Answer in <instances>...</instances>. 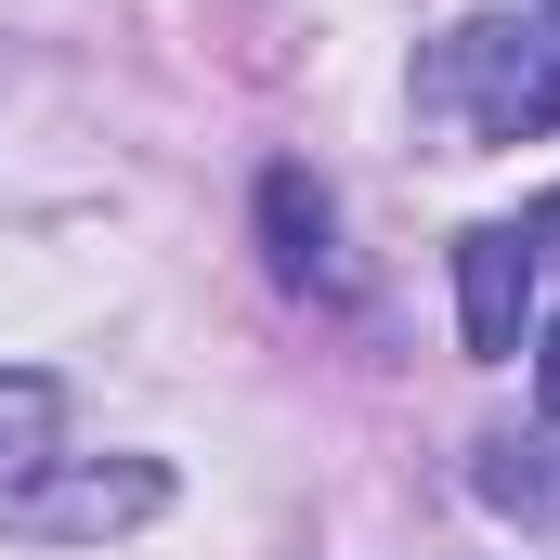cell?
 Listing matches in <instances>:
<instances>
[{
    "instance_id": "cell-1",
    "label": "cell",
    "mask_w": 560,
    "mask_h": 560,
    "mask_svg": "<svg viewBox=\"0 0 560 560\" xmlns=\"http://www.w3.org/2000/svg\"><path fill=\"white\" fill-rule=\"evenodd\" d=\"M430 92L456 105L469 143H548L560 131V26H522V13H482L430 52Z\"/></svg>"
},
{
    "instance_id": "cell-7",
    "label": "cell",
    "mask_w": 560,
    "mask_h": 560,
    "mask_svg": "<svg viewBox=\"0 0 560 560\" xmlns=\"http://www.w3.org/2000/svg\"><path fill=\"white\" fill-rule=\"evenodd\" d=\"M535 13H560V0H535Z\"/></svg>"
},
{
    "instance_id": "cell-5",
    "label": "cell",
    "mask_w": 560,
    "mask_h": 560,
    "mask_svg": "<svg viewBox=\"0 0 560 560\" xmlns=\"http://www.w3.org/2000/svg\"><path fill=\"white\" fill-rule=\"evenodd\" d=\"M39 443H52V378H0V469H39Z\"/></svg>"
},
{
    "instance_id": "cell-4",
    "label": "cell",
    "mask_w": 560,
    "mask_h": 560,
    "mask_svg": "<svg viewBox=\"0 0 560 560\" xmlns=\"http://www.w3.org/2000/svg\"><path fill=\"white\" fill-rule=\"evenodd\" d=\"M261 235H275L287 287H326V196H313V170H275L261 183Z\"/></svg>"
},
{
    "instance_id": "cell-6",
    "label": "cell",
    "mask_w": 560,
    "mask_h": 560,
    "mask_svg": "<svg viewBox=\"0 0 560 560\" xmlns=\"http://www.w3.org/2000/svg\"><path fill=\"white\" fill-rule=\"evenodd\" d=\"M535 405H548V430H560V326H548V352H535Z\"/></svg>"
},
{
    "instance_id": "cell-3",
    "label": "cell",
    "mask_w": 560,
    "mask_h": 560,
    "mask_svg": "<svg viewBox=\"0 0 560 560\" xmlns=\"http://www.w3.org/2000/svg\"><path fill=\"white\" fill-rule=\"evenodd\" d=\"M522 313H535V235L522 222H469L456 235V326H469V352L509 365L522 352Z\"/></svg>"
},
{
    "instance_id": "cell-2",
    "label": "cell",
    "mask_w": 560,
    "mask_h": 560,
    "mask_svg": "<svg viewBox=\"0 0 560 560\" xmlns=\"http://www.w3.org/2000/svg\"><path fill=\"white\" fill-rule=\"evenodd\" d=\"M170 509V469L156 456H118V469H66V482H26L13 495V535H39V548H66V535H131Z\"/></svg>"
}]
</instances>
